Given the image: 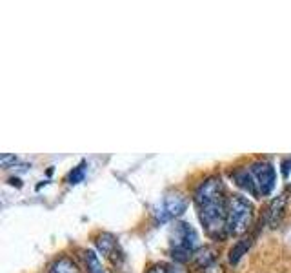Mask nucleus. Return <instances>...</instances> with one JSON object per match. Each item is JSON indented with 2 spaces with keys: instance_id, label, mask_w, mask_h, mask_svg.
<instances>
[{
  "instance_id": "obj_6",
  "label": "nucleus",
  "mask_w": 291,
  "mask_h": 273,
  "mask_svg": "<svg viewBox=\"0 0 291 273\" xmlns=\"http://www.w3.org/2000/svg\"><path fill=\"white\" fill-rule=\"evenodd\" d=\"M95 244H97L98 252L102 253L104 257H108L109 260H113L115 264H118L120 260L124 259V255H122V250H120V246H118V240L115 235H111L108 232H102L97 235V239H95Z\"/></svg>"
},
{
  "instance_id": "obj_7",
  "label": "nucleus",
  "mask_w": 291,
  "mask_h": 273,
  "mask_svg": "<svg viewBox=\"0 0 291 273\" xmlns=\"http://www.w3.org/2000/svg\"><path fill=\"white\" fill-rule=\"evenodd\" d=\"M288 195H290V190L282 191L277 198H273V202L270 204V210H268V222H270L271 228H277L280 224V220L284 217V208L286 202H288Z\"/></svg>"
},
{
  "instance_id": "obj_12",
  "label": "nucleus",
  "mask_w": 291,
  "mask_h": 273,
  "mask_svg": "<svg viewBox=\"0 0 291 273\" xmlns=\"http://www.w3.org/2000/svg\"><path fill=\"white\" fill-rule=\"evenodd\" d=\"M146 273H189L181 262H155Z\"/></svg>"
},
{
  "instance_id": "obj_14",
  "label": "nucleus",
  "mask_w": 291,
  "mask_h": 273,
  "mask_svg": "<svg viewBox=\"0 0 291 273\" xmlns=\"http://www.w3.org/2000/svg\"><path fill=\"white\" fill-rule=\"evenodd\" d=\"M84 175H86V162H80L76 168L70 171V175H68V182L70 184H78V182H82Z\"/></svg>"
},
{
  "instance_id": "obj_1",
  "label": "nucleus",
  "mask_w": 291,
  "mask_h": 273,
  "mask_svg": "<svg viewBox=\"0 0 291 273\" xmlns=\"http://www.w3.org/2000/svg\"><path fill=\"white\" fill-rule=\"evenodd\" d=\"M228 197L226 186L220 177H208L197 186L193 193V200L199 212L200 224L204 232L211 239H224L226 235V217H228Z\"/></svg>"
},
{
  "instance_id": "obj_13",
  "label": "nucleus",
  "mask_w": 291,
  "mask_h": 273,
  "mask_svg": "<svg viewBox=\"0 0 291 273\" xmlns=\"http://www.w3.org/2000/svg\"><path fill=\"white\" fill-rule=\"evenodd\" d=\"M250 244H251V239H248V240L242 239L240 242H236V244L231 248V252H229V262H231V264H236L238 259L246 253V250L250 248Z\"/></svg>"
},
{
  "instance_id": "obj_11",
  "label": "nucleus",
  "mask_w": 291,
  "mask_h": 273,
  "mask_svg": "<svg viewBox=\"0 0 291 273\" xmlns=\"http://www.w3.org/2000/svg\"><path fill=\"white\" fill-rule=\"evenodd\" d=\"M215 259H217V255L211 248H199V250L193 253V262L199 268H204V270L213 266V264H215Z\"/></svg>"
},
{
  "instance_id": "obj_9",
  "label": "nucleus",
  "mask_w": 291,
  "mask_h": 273,
  "mask_svg": "<svg viewBox=\"0 0 291 273\" xmlns=\"http://www.w3.org/2000/svg\"><path fill=\"white\" fill-rule=\"evenodd\" d=\"M84 264H86V273H109L102 259L98 257V253L91 248L84 252Z\"/></svg>"
},
{
  "instance_id": "obj_2",
  "label": "nucleus",
  "mask_w": 291,
  "mask_h": 273,
  "mask_svg": "<svg viewBox=\"0 0 291 273\" xmlns=\"http://www.w3.org/2000/svg\"><path fill=\"white\" fill-rule=\"evenodd\" d=\"M255 218V206L246 195L231 193L228 197V217H226V232L228 235L240 237L250 230Z\"/></svg>"
},
{
  "instance_id": "obj_10",
  "label": "nucleus",
  "mask_w": 291,
  "mask_h": 273,
  "mask_svg": "<svg viewBox=\"0 0 291 273\" xmlns=\"http://www.w3.org/2000/svg\"><path fill=\"white\" fill-rule=\"evenodd\" d=\"M51 273H82V270L78 268L75 260L68 257V255H62V257H56L51 264Z\"/></svg>"
},
{
  "instance_id": "obj_8",
  "label": "nucleus",
  "mask_w": 291,
  "mask_h": 273,
  "mask_svg": "<svg viewBox=\"0 0 291 273\" xmlns=\"http://www.w3.org/2000/svg\"><path fill=\"white\" fill-rule=\"evenodd\" d=\"M231 177H233L235 184L238 186L240 190H244L246 193L253 195V197L258 195L256 186H255V182H253V177H251V173H250V168H238V170H235L233 173H231Z\"/></svg>"
},
{
  "instance_id": "obj_4",
  "label": "nucleus",
  "mask_w": 291,
  "mask_h": 273,
  "mask_svg": "<svg viewBox=\"0 0 291 273\" xmlns=\"http://www.w3.org/2000/svg\"><path fill=\"white\" fill-rule=\"evenodd\" d=\"M250 173L253 177L258 195H262V197L271 195V191L275 190V184H277V170H275L273 162H270L268 158H258L250 164Z\"/></svg>"
},
{
  "instance_id": "obj_3",
  "label": "nucleus",
  "mask_w": 291,
  "mask_h": 273,
  "mask_svg": "<svg viewBox=\"0 0 291 273\" xmlns=\"http://www.w3.org/2000/svg\"><path fill=\"white\" fill-rule=\"evenodd\" d=\"M169 244H171V253H173L175 262H186L193 259V253L199 248V233L189 222L177 220L169 233Z\"/></svg>"
},
{
  "instance_id": "obj_5",
  "label": "nucleus",
  "mask_w": 291,
  "mask_h": 273,
  "mask_svg": "<svg viewBox=\"0 0 291 273\" xmlns=\"http://www.w3.org/2000/svg\"><path fill=\"white\" fill-rule=\"evenodd\" d=\"M187 210V197L179 190L167 191L166 195L162 197L159 208H157V218L160 222H166V220H173V218L181 217L182 213Z\"/></svg>"
}]
</instances>
